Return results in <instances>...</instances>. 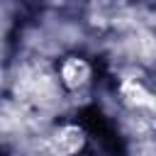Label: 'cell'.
<instances>
[{"label": "cell", "instance_id": "6da1fadb", "mask_svg": "<svg viewBox=\"0 0 156 156\" xmlns=\"http://www.w3.org/2000/svg\"><path fill=\"white\" fill-rule=\"evenodd\" d=\"M85 144V134L76 124H63L51 136V151L56 156H76Z\"/></svg>", "mask_w": 156, "mask_h": 156}, {"label": "cell", "instance_id": "7a4b0ae2", "mask_svg": "<svg viewBox=\"0 0 156 156\" xmlns=\"http://www.w3.org/2000/svg\"><path fill=\"white\" fill-rule=\"evenodd\" d=\"M90 80V63L78 56H68L61 63V83L68 90H78Z\"/></svg>", "mask_w": 156, "mask_h": 156}, {"label": "cell", "instance_id": "3957f363", "mask_svg": "<svg viewBox=\"0 0 156 156\" xmlns=\"http://www.w3.org/2000/svg\"><path fill=\"white\" fill-rule=\"evenodd\" d=\"M119 93H122L124 102L132 105V107H136V110H141V107H156V95L149 93L139 80H124L119 85Z\"/></svg>", "mask_w": 156, "mask_h": 156}]
</instances>
